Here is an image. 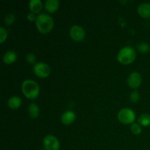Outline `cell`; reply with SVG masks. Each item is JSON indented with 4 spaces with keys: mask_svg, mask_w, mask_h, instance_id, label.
Masks as SVG:
<instances>
[{
    "mask_svg": "<svg viewBox=\"0 0 150 150\" xmlns=\"http://www.w3.org/2000/svg\"><path fill=\"white\" fill-rule=\"evenodd\" d=\"M35 24L39 32L47 34L49 33L54 28V21L50 15L47 13H40L37 17Z\"/></svg>",
    "mask_w": 150,
    "mask_h": 150,
    "instance_id": "6da1fadb",
    "label": "cell"
},
{
    "mask_svg": "<svg viewBox=\"0 0 150 150\" xmlns=\"http://www.w3.org/2000/svg\"><path fill=\"white\" fill-rule=\"evenodd\" d=\"M21 91L24 96L29 100H35L39 96L40 87L35 81L26 79L21 83Z\"/></svg>",
    "mask_w": 150,
    "mask_h": 150,
    "instance_id": "7a4b0ae2",
    "label": "cell"
},
{
    "mask_svg": "<svg viewBox=\"0 0 150 150\" xmlns=\"http://www.w3.org/2000/svg\"><path fill=\"white\" fill-rule=\"evenodd\" d=\"M136 59V52L131 46H125L117 54V60L121 64L127 65L133 63Z\"/></svg>",
    "mask_w": 150,
    "mask_h": 150,
    "instance_id": "3957f363",
    "label": "cell"
},
{
    "mask_svg": "<svg viewBox=\"0 0 150 150\" xmlns=\"http://www.w3.org/2000/svg\"><path fill=\"white\" fill-rule=\"evenodd\" d=\"M119 121L124 125H132L136 120V114L131 108H124L120 110L117 114Z\"/></svg>",
    "mask_w": 150,
    "mask_h": 150,
    "instance_id": "277c9868",
    "label": "cell"
},
{
    "mask_svg": "<svg viewBox=\"0 0 150 150\" xmlns=\"http://www.w3.org/2000/svg\"><path fill=\"white\" fill-rule=\"evenodd\" d=\"M33 72L38 77L45 79L51 74V68L47 63L40 62L33 65Z\"/></svg>",
    "mask_w": 150,
    "mask_h": 150,
    "instance_id": "5b68a950",
    "label": "cell"
},
{
    "mask_svg": "<svg viewBox=\"0 0 150 150\" xmlns=\"http://www.w3.org/2000/svg\"><path fill=\"white\" fill-rule=\"evenodd\" d=\"M45 150H59L60 148V142L56 136L53 135H47L42 140Z\"/></svg>",
    "mask_w": 150,
    "mask_h": 150,
    "instance_id": "8992f818",
    "label": "cell"
},
{
    "mask_svg": "<svg viewBox=\"0 0 150 150\" xmlns=\"http://www.w3.org/2000/svg\"><path fill=\"white\" fill-rule=\"evenodd\" d=\"M85 30L81 26L73 25L70 29V36L72 39L76 42H81L85 38Z\"/></svg>",
    "mask_w": 150,
    "mask_h": 150,
    "instance_id": "52a82bcc",
    "label": "cell"
},
{
    "mask_svg": "<svg viewBox=\"0 0 150 150\" xmlns=\"http://www.w3.org/2000/svg\"><path fill=\"white\" fill-rule=\"evenodd\" d=\"M128 86L133 89H136L141 86L142 82V77L138 72H133L128 76L127 79Z\"/></svg>",
    "mask_w": 150,
    "mask_h": 150,
    "instance_id": "ba28073f",
    "label": "cell"
},
{
    "mask_svg": "<svg viewBox=\"0 0 150 150\" xmlns=\"http://www.w3.org/2000/svg\"><path fill=\"white\" fill-rule=\"evenodd\" d=\"M76 120V114L74 111L71 110H67L64 111L61 116V122L65 125H70L73 124Z\"/></svg>",
    "mask_w": 150,
    "mask_h": 150,
    "instance_id": "9c48e42d",
    "label": "cell"
},
{
    "mask_svg": "<svg viewBox=\"0 0 150 150\" xmlns=\"http://www.w3.org/2000/svg\"><path fill=\"white\" fill-rule=\"evenodd\" d=\"M59 0H46L44 3V8L48 13H54L59 8Z\"/></svg>",
    "mask_w": 150,
    "mask_h": 150,
    "instance_id": "30bf717a",
    "label": "cell"
},
{
    "mask_svg": "<svg viewBox=\"0 0 150 150\" xmlns=\"http://www.w3.org/2000/svg\"><path fill=\"white\" fill-rule=\"evenodd\" d=\"M138 13L143 18H150V4L143 2L138 6Z\"/></svg>",
    "mask_w": 150,
    "mask_h": 150,
    "instance_id": "8fae6325",
    "label": "cell"
},
{
    "mask_svg": "<svg viewBox=\"0 0 150 150\" xmlns=\"http://www.w3.org/2000/svg\"><path fill=\"white\" fill-rule=\"evenodd\" d=\"M18 54L13 50H9L3 55V62L6 64H12L17 60Z\"/></svg>",
    "mask_w": 150,
    "mask_h": 150,
    "instance_id": "7c38bea8",
    "label": "cell"
},
{
    "mask_svg": "<svg viewBox=\"0 0 150 150\" xmlns=\"http://www.w3.org/2000/svg\"><path fill=\"white\" fill-rule=\"evenodd\" d=\"M43 6L40 0H31L29 3V7L31 12L35 14H38L40 13Z\"/></svg>",
    "mask_w": 150,
    "mask_h": 150,
    "instance_id": "4fadbf2b",
    "label": "cell"
},
{
    "mask_svg": "<svg viewBox=\"0 0 150 150\" xmlns=\"http://www.w3.org/2000/svg\"><path fill=\"white\" fill-rule=\"evenodd\" d=\"M21 104V98L18 96H16V95L10 97L8 99V101H7V105H8L9 108L13 110L18 109V108H20Z\"/></svg>",
    "mask_w": 150,
    "mask_h": 150,
    "instance_id": "5bb4252c",
    "label": "cell"
},
{
    "mask_svg": "<svg viewBox=\"0 0 150 150\" xmlns=\"http://www.w3.org/2000/svg\"><path fill=\"white\" fill-rule=\"evenodd\" d=\"M28 113L30 118L37 119L40 115V108L38 104L32 103L28 107Z\"/></svg>",
    "mask_w": 150,
    "mask_h": 150,
    "instance_id": "9a60e30c",
    "label": "cell"
},
{
    "mask_svg": "<svg viewBox=\"0 0 150 150\" xmlns=\"http://www.w3.org/2000/svg\"><path fill=\"white\" fill-rule=\"evenodd\" d=\"M138 122L143 127H148L150 125V114H143L138 119Z\"/></svg>",
    "mask_w": 150,
    "mask_h": 150,
    "instance_id": "2e32d148",
    "label": "cell"
},
{
    "mask_svg": "<svg viewBox=\"0 0 150 150\" xmlns=\"http://www.w3.org/2000/svg\"><path fill=\"white\" fill-rule=\"evenodd\" d=\"M137 49L142 54H147L150 50V46L149 44L146 42H140L137 45Z\"/></svg>",
    "mask_w": 150,
    "mask_h": 150,
    "instance_id": "e0dca14e",
    "label": "cell"
},
{
    "mask_svg": "<svg viewBox=\"0 0 150 150\" xmlns=\"http://www.w3.org/2000/svg\"><path fill=\"white\" fill-rule=\"evenodd\" d=\"M130 130H131V132L133 133V134L136 135V136H138V135L141 134L142 132V127L141 125H139V123H133L130 126Z\"/></svg>",
    "mask_w": 150,
    "mask_h": 150,
    "instance_id": "ac0fdd59",
    "label": "cell"
},
{
    "mask_svg": "<svg viewBox=\"0 0 150 150\" xmlns=\"http://www.w3.org/2000/svg\"><path fill=\"white\" fill-rule=\"evenodd\" d=\"M15 20H16V16H15V15L13 13H10L6 15L5 17H4V23L7 26H11L15 22Z\"/></svg>",
    "mask_w": 150,
    "mask_h": 150,
    "instance_id": "d6986e66",
    "label": "cell"
},
{
    "mask_svg": "<svg viewBox=\"0 0 150 150\" xmlns=\"http://www.w3.org/2000/svg\"><path fill=\"white\" fill-rule=\"evenodd\" d=\"M8 36V32L4 26L0 27V43H3L5 42Z\"/></svg>",
    "mask_w": 150,
    "mask_h": 150,
    "instance_id": "ffe728a7",
    "label": "cell"
},
{
    "mask_svg": "<svg viewBox=\"0 0 150 150\" xmlns=\"http://www.w3.org/2000/svg\"><path fill=\"white\" fill-rule=\"evenodd\" d=\"M140 99V94L137 90L133 91L130 95V100L133 103H137Z\"/></svg>",
    "mask_w": 150,
    "mask_h": 150,
    "instance_id": "44dd1931",
    "label": "cell"
},
{
    "mask_svg": "<svg viewBox=\"0 0 150 150\" xmlns=\"http://www.w3.org/2000/svg\"><path fill=\"white\" fill-rule=\"evenodd\" d=\"M26 62H27L29 64H33V65L35 64H36L35 62H36L37 60V57L36 56H35L34 54H32V53H29V54H26Z\"/></svg>",
    "mask_w": 150,
    "mask_h": 150,
    "instance_id": "7402d4cb",
    "label": "cell"
},
{
    "mask_svg": "<svg viewBox=\"0 0 150 150\" xmlns=\"http://www.w3.org/2000/svg\"><path fill=\"white\" fill-rule=\"evenodd\" d=\"M38 16H36V15L33 13H29L27 15H26V18H27L28 21H36V19Z\"/></svg>",
    "mask_w": 150,
    "mask_h": 150,
    "instance_id": "603a6c76",
    "label": "cell"
}]
</instances>
